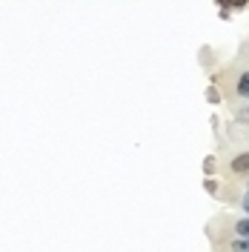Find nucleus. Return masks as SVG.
Segmentation results:
<instances>
[{
    "label": "nucleus",
    "mask_w": 249,
    "mask_h": 252,
    "mask_svg": "<svg viewBox=\"0 0 249 252\" xmlns=\"http://www.w3.org/2000/svg\"><path fill=\"white\" fill-rule=\"evenodd\" d=\"M235 232H238L241 238H247V241H249V218L238 220V223H235Z\"/></svg>",
    "instance_id": "7ed1b4c3"
},
{
    "label": "nucleus",
    "mask_w": 249,
    "mask_h": 252,
    "mask_svg": "<svg viewBox=\"0 0 249 252\" xmlns=\"http://www.w3.org/2000/svg\"><path fill=\"white\" fill-rule=\"evenodd\" d=\"M212 169H215V160H212V158H206V160H203V172H212Z\"/></svg>",
    "instance_id": "39448f33"
},
{
    "label": "nucleus",
    "mask_w": 249,
    "mask_h": 252,
    "mask_svg": "<svg viewBox=\"0 0 249 252\" xmlns=\"http://www.w3.org/2000/svg\"><path fill=\"white\" fill-rule=\"evenodd\" d=\"M229 250H232V252H249V241H247V238H238V241L229 244Z\"/></svg>",
    "instance_id": "20e7f679"
},
{
    "label": "nucleus",
    "mask_w": 249,
    "mask_h": 252,
    "mask_svg": "<svg viewBox=\"0 0 249 252\" xmlns=\"http://www.w3.org/2000/svg\"><path fill=\"white\" fill-rule=\"evenodd\" d=\"M241 118H244V121H249V106H247V109H241Z\"/></svg>",
    "instance_id": "0eeeda50"
},
{
    "label": "nucleus",
    "mask_w": 249,
    "mask_h": 252,
    "mask_svg": "<svg viewBox=\"0 0 249 252\" xmlns=\"http://www.w3.org/2000/svg\"><path fill=\"white\" fill-rule=\"evenodd\" d=\"M235 94L249 100V72H241L238 75V80H235Z\"/></svg>",
    "instance_id": "f03ea898"
},
{
    "label": "nucleus",
    "mask_w": 249,
    "mask_h": 252,
    "mask_svg": "<svg viewBox=\"0 0 249 252\" xmlns=\"http://www.w3.org/2000/svg\"><path fill=\"white\" fill-rule=\"evenodd\" d=\"M244 209H247V215H249V192L244 195Z\"/></svg>",
    "instance_id": "423d86ee"
},
{
    "label": "nucleus",
    "mask_w": 249,
    "mask_h": 252,
    "mask_svg": "<svg viewBox=\"0 0 249 252\" xmlns=\"http://www.w3.org/2000/svg\"><path fill=\"white\" fill-rule=\"evenodd\" d=\"M229 169L235 175H249V152H241V155L232 158V163H229Z\"/></svg>",
    "instance_id": "f257e3e1"
}]
</instances>
